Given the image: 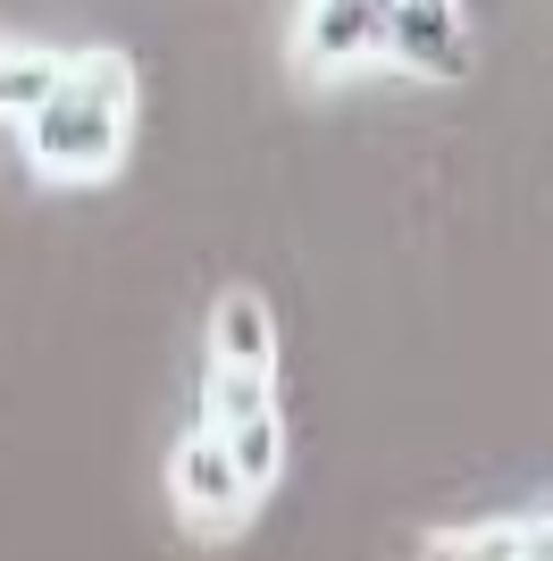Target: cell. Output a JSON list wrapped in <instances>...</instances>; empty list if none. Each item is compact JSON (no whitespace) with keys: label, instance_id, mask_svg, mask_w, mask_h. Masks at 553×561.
Returning <instances> with one entry per match:
<instances>
[{"label":"cell","instance_id":"6da1fadb","mask_svg":"<svg viewBox=\"0 0 553 561\" xmlns=\"http://www.w3.org/2000/svg\"><path fill=\"white\" fill-rule=\"evenodd\" d=\"M126 135H135V68L117 50H68L59 101L18 142L50 185H92V176H110L126 160Z\"/></svg>","mask_w":553,"mask_h":561},{"label":"cell","instance_id":"7a4b0ae2","mask_svg":"<svg viewBox=\"0 0 553 561\" xmlns=\"http://www.w3.org/2000/svg\"><path fill=\"white\" fill-rule=\"evenodd\" d=\"M276 377H252V369H210V394H202V427L235 453V469L252 478V494L276 486L285 469V420H276Z\"/></svg>","mask_w":553,"mask_h":561},{"label":"cell","instance_id":"3957f363","mask_svg":"<svg viewBox=\"0 0 553 561\" xmlns=\"http://www.w3.org/2000/svg\"><path fill=\"white\" fill-rule=\"evenodd\" d=\"M168 503H177V519L193 528V537H235L244 519H252V478L235 469V453L210 436V427H193V436H177V453H168Z\"/></svg>","mask_w":553,"mask_h":561},{"label":"cell","instance_id":"277c9868","mask_svg":"<svg viewBox=\"0 0 553 561\" xmlns=\"http://www.w3.org/2000/svg\"><path fill=\"white\" fill-rule=\"evenodd\" d=\"M386 59V9L361 0H327V9H294V68L302 76H345Z\"/></svg>","mask_w":553,"mask_h":561},{"label":"cell","instance_id":"5b68a950","mask_svg":"<svg viewBox=\"0 0 553 561\" xmlns=\"http://www.w3.org/2000/svg\"><path fill=\"white\" fill-rule=\"evenodd\" d=\"M386 59L411 68V76L453 84L470 68V18L444 9V0H403V9H386Z\"/></svg>","mask_w":553,"mask_h":561},{"label":"cell","instance_id":"8992f818","mask_svg":"<svg viewBox=\"0 0 553 561\" xmlns=\"http://www.w3.org/2000/svg\"><path fill=\"white\" fill-rule=\"evenodd\" d=\"M210 369H252L276 377V319L252 285H227L218 310H210Z\"/></svg>","mask_w":553,"mask_h":561},{"label":"cell","instance_id":"52a82bcc","mask_svg":"<svg viewBox=\"0 0 553 561\" xmlns=\"http://www.w3.org/2000/svg\"><path fill=\"white\" fill-rule=\"evenodd\" d=\"M59 84H68V50H25L9 43V59H0V110H9V126H34V117L59 101Z\"/></svg>","mask_w":553,"mask_h":561},{"label":"cell","instance_id":"ba28073f","mask_svg":"<svg viewBox=\"0 0 553 561\" xmlns=\"http://www.w3.org/2000/svg\"><path fill=\"white\" fill-rule=\"evenodd\" d=\"M411 561H520V553H511V519H486V528H444V537H428Z\"/></svg>","mask_w":553,"mask_h":561},{"label":"cell","instance_id":"9c48e42d","mask_svg":"<svg viewBox=\"0 0 553 561\" xmlns=\"http://www.w3.org/2000/svg\"><path fill=\"white\" fill-rule=\"evenodd\" d=\"M511 553L520 561H553V503L529 512V519H511Z\"/></svg>","mask_w":553,"mask_h":561}]
</instances>
